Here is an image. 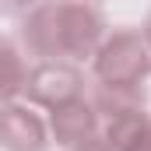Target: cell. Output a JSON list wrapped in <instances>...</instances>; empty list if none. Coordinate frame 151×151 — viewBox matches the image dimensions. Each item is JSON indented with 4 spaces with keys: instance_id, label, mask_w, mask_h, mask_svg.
Returning a JSON list of instances; mask_svg holds the SVG:
<instances>
[{
    "instance_id": "cell-3",
    "label": "cell",
    "mask_w": 151,
    "mask_h": 151,
    "mask_svg": "<svg viewBox=\"0 0 151 151\" xmlns=\"http://www.w3.org/2000/svg\"><path fill=\"white\" fill-rule=\"evenodd\" d=\"M25 99H32L39 106H67L81 99V74L74 67L60 63V60H42L35 70H28V81H25Z\"/></svg>"
},
{
    "instance_id": "cell-5",
    "label": "cell",
    "mask_w": 151,
    "mask_h": 151,
    "mask_svg": "<svg viewBox=\"0 0 151 151\" xmlns=\"http://www.w3.org/2000/svg\"><path fill=\"white\" fill-rule=\"evenodd\" d=\"M95 127H99V109H95V102H84V99L56 106L53 116H49V130H53L56 144H67V148L91 141Z\"/></svg>"
},
{
    "instance_id": "cell-2",
    "label": "cell",
    "mask_w": 151,
    "mask_h": 151,
    "mask_svg": "<svg viewBox=\"0 0 151 151\" xmlns=\"http://www.w3.org/2000/svg\"><path fill=\"white\" fill-rule=\"evenodd\" d=\"M151 74V42L144 32L119 28L95 53V77L109 88H141Z\"/></svg>"
},
{
    "instance_id": "cell-9",
    "label": "cell",
    "mask_w": 151,
    "mask_h": 151,
    "mask_svg": "<svg viewBox=\"0 0 151 151\" xmlns=\"http://www.w3.org/2000/svg\"><path fill=\"white\" fill-rule=\"evenodd\" d=\"M144 35H148V42H151V18H148V28H144Z\"/></svg>"
},
{
    "instance_id": "cell-6",
    "label": "cell",
    "mask_w": 151,
    "mask_h": 151,
    "mask_svg": "<svg viewBox=\"0 0 151 151\" xmlns=\"http://www.w3.org/2000/svg\"><path fill=\"white\" fill-rule=\"evenodd\" d=\"M77 151H116V148L109 144V141H95V137H91V141H84V144H77Z\"/></svg>"
},
{
    "instance_id": "cell-4",
    "label": "cell",
    "mask_w": 151,
    "mask_h": 151,
    "mask_svg": "<svg viewBox=\"0 0 151 151\" xmlns=\"http://www.w3.org/2000/svg\"><path fill=\"white\" fill-rule=\"evenodd\" d=\"M4 144L7 151H46L49 144V134H46V119L21 106L18 99H7V109H4Z\"/></svg>"
},
{
    "instance_id": "cell-7",
    "label": "cell",
    "mask_w": 151,
    "mask_h": 151,
    "mask_svg": "<svg viewBox=\"0 0 151 151\" xmlns=\"http://www.w3.org/2000/svg\"><path fill=\"white\" fill-rule=\"evenodd\" d=\"M28 4H35V0H4V7L14 14V11H21V7H28Z\"/></svg>"
},
{
    "instance_id": "cell-8",
    "label": "cell",
    "mask_w": 151,
    "mask_h": 151,
    "mask_svg": "<svg viewBox=\"0 0 151 151\" xmlns=\"http://www.w3.org/2000/svg\"><path fill=\"white\" fill-rule=\"evenodd\" d=\"M137 151H151V134H148V141H144V144H141Z\"/></svg>"
},
{
    "instance_id": "cell-1",
    "label": "cell",
    "mask_w": 151,
    "mask_h": 151,
    "mask_svg": "<svg viewBox=\"0 0 151 151\" xmlns=\"http://www.w3.org/2000/svg\"><path fill=\"white\" fill-rule=\"evenodd\" d=\"M102 28L106 21L88 0H46L25 18L21 39L42 60H88Z\"/></svg>"
}]
</instances>
